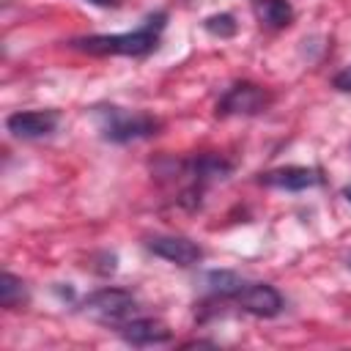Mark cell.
I'll return each mask as SVG.
<instances>
[{"mask_svg": "<svg viewBox=\"0 0 351 351\" xmlns=\"http://www.w3.org/2000/svg\"><path fill=\"white\" fill-rule=\"evenodd\" d=\"M121 337L132 346H156L170 340V329L159 318H129L121 324Z\"/></svg>", "mask_w": 351, "mask_h": 351, "instance_id": "cell-9", "label": "cell"}, {"mask_svg": "<svg viewBox=\"0 0 351 351\" xmlns=\"http://www.w3.org/2000/svg\"><path fill=\"white\" fill-rule=\"evenodd\" d=\"M206 282H208L211 293L219 296V299H230L244 285V280L239 274H233V271H208L206 274Z\"/></svg>", "mask_w": 351, "mask_h": 351, "instance_id": "cell-11", "label": "cell"}, {"mask_svg": "<svg viewBox=\"0 0 351 351\" xmlns=\"http://www.w3.org/2000/svg\"><path fill=\"white\" fill-rule=\"evenodd\" d=\"M137 310V299L126 288H99L82 302V313L99 324L121 326Z\"/></svg>", "mask_w": 351, "mask_h": 351, "instance_id": "cell-3", "label": "cell"}, {"mask_svg": "<svg viewBox=\"0 0 351 351\" xmlns=\"http://www.w3.org/2000/svg\"><path fill=\"white\" fill-rule=\"evenodd\" d=\"M93 121L96 129L101 132L104 140L110 143H132V140H143L156 134L159 121L148 112L140 110H126V107H115V104H104L93 110Z\"/></svg>", "mask_w": 351, "mask_h": 351, "instance_id": "cell-2", "label": "cell"}, {"mask_svg": "<svg viewBox=\"0 0 351 351\" xmlns=\"http://www.w3.org/2000/svg\"><path fill=\"white\" fill-rule=\"evenodd\" d=\"M25 302V288H22V280H16L11 271H3L0 277V304L14 310Z\"/></svg>", "mask_w": 351, "mask_h": 351, "instance_id": "cell-12", "label": "cell"}, {"mask_svg": "<svg viewBox=\"0 0 351 351\" xmlns=\"http://www.w3.org/2000/svg\"><path fill=\"white\" fill-rule=\"evenodd\" d=\"M165 22H167V14H165V11H156V14H151L137 30L112 33V36H82V38H74L71 47L80 49V52H88V55H126V58H143V55H148V52L156 49L159 36H162V30H165Z\"/></svg>", "mask_w": 351, "mask_h": 351, "instance_id": "cell-1", "label": "cell"}, {"mask_svg": "<svg viewBox=\"0 0 351 351\" xmlns=\"http://www.w3.org/2000/svg\"><path fill=\"white\" fill-rule=\"evenodd\" d=\"M60 123V115L55 110H22L5 118V126L19 140H41L52 134Z\"/></svg>", "mask_w": 351, "mask_h": 351, "instance_id": "cell-6", "label": "cell"}, {"mask_svg": "<svg viewBox=\"0 0 351 351\" xmlns=\"http://www.w3.org/2000/svg\"><path fill=\"white\" fill-rule=\"evenodd\" d=\"M261 184L274 186V189H285V192H302L310 186L321 184V170L315 167H302V165H288V167H277L261 176Z\"/></svg>", "mask_w": 351, "mask_h": 351, "instance_id": "cell-8", "label": "cell"}, {"mask_svg": "<svg viewBox=\"0 0 351 351\" xmlns=\"http://www.w3.org/2000/svg\"><path fill=\"white\" fill-rule=\"evenodd\" d=\"M230 299L244 313H252L258 318H271V315H277L282 310V296L269 282H244Z\"/></svg>", "mask_w": 351, "mask_h": 351, "instance_id": "cell-5", "label": "cell"}, {"mask_svg": "<svg viewBox=\"0 0 351 351\" xmlns=\"http://www.w3.org/2000/svg\"><path fill=\"white\" fill-rule=\"evenodd\" d=\"M343 197H346V200H348V203H351V184H348V186H346V189H343Z\"/></svg>", "mask_w": 351, "mask_h": 351, "instance_id": "cell-16", "label": "cell"}, {"mask_svg": "<svg viewBox=\"0 0 351 351\" xmlns=\"http://www.w3.org/2000/svg\"><path fill=\"white\" fill-rule=\"evenodd\" d=\"M335 88L343 90V93H351V66L343 69L340 74H335Z\"/></svg>", "mask_w": 351, "mask_h": 351, "instance_id": "cell-14", "label": "cell"}, {"mask_svg": "<svg viewBox=\"0 0 351 351\" xmlns=\"http://www.w3.org/2000/svg\"><path fill=\"white\" fill-rule=\"evenodd\" d=\"M271 104V93L255 82H233L217 101L219 115H258Z\"/></svg>", "mask_w": 351, "mask_h": 351, "instance_id": "cell-4", "label": "cell"}, {"mask_svg": "<svg viewBox=\"0 0 351 351\" xmlns=\"http://www.w3.org/2000/svg\"><path fill=\"white\" fill-rule=\"evenodd\" d=\"M255 16L261 25L271 27V30H280V27H288L291 19H293V8L288 0H255Z\"/></svg>", "mask_w": 351, "mask_h": 351, "instance_id": "cell-10", "label": "cell"}, {"mask_svg": "<svg viewBox=\"0 0 351 351\" xmlns=\"http://www.w3.org/2000/svg\"><path fill=\"white\" fill-rule=\"evenodd\" d=\"M85 3H93V5H118V0H85Z\"/></svg>", "mask_w": 351, "mask_h": 351, "instance_id": "cell-15", "label": "cell"}, {"mask_svg": "<svg viewBox=\"0 0 351 351\" xmlns=\"http://www.w3.org/2000/svg\"><path fill=\"white\" fill-rule=\"evenodd\" d=\"M148 250L176 266H195L203 261V250L186 236H154L148 239Z\"/></svg>", "mask_w": 351, "mask_h": 351, "instance_id": "cell-7", "label": "cell"}, {"mask_svg": "<svg viewBox=\"0 0 351 351\" xmlns=\"http://www.w3.org/2000/svg\"><path fill=\"white\" fill-rule=\"evenodd\" d=\"M203 27L211 33V36H219V38H230L233 33H236V19L230 16V14H214V16H208L206 22H203Z\"/></svg>", "mask_w": 351, "mask_h": 351, "instance_id": "cell-13", "label": "cell"}]
</instances>
